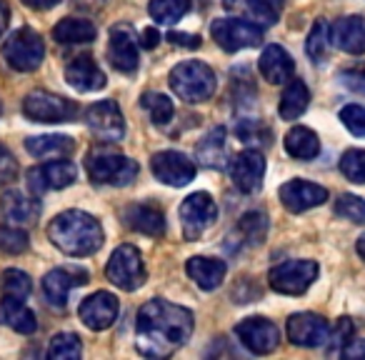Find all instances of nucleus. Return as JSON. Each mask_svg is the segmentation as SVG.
<instances>
[{
    "label": "nucleus",
    "mask_w": 365,
    "mask_h": 360,
    "mask_svg": "<svg viewBox=\"0 0 365 360\" xmlns=\"http://www.w3.org/2000/svg\"><path fill=\"white\" fill-rule=\"evenodd\" d=\"M188 11H190V0H150V6H148L150 18L160 23V26L178 23Z\"/></svg>",
    "instance_id": "72a5a7b5"
},
{
    "label": "nucleus",
    "mask_w": 365,
    "mask_h": 360,
    "mask_svg": "<svg viewBox=\"0 0 365 360\" xmlns=\"http://www.w3.org/2000/svg\"><path fill=\"white\" fill-rule=\"evenodd\" d=\"M98 31L91 21L86 18H63L56 28H53V38L61 46H78V43H91L96 41Z\"/></svg>",
    "instance_id": "7c9ffc66"
},
{
    "label": "nucleus",
    "mask_w": 365,
    "mask_h": 360,
    "mask_svg": "<svg viewBox=\"0 0 365 360\" xmlns=\"http://www.w3.org/2000/svg\"><path fill=\"white\" fill-rule=\"evenodd\" d=\"M185 273L188 278L198 285L200 290H215L223 283L225 273H228V265L218 258H203V255H195L185 263Z\"/></svg>",
    "instance_id": "393cba45"
},
{
    "label": "nucleus",
    "mask_w": 365,
    "mask_h": 360,
    "mask_svg": "<svg viewBox=\"0 0 365 360\" xmlns=\"http://www.w3.org/2000/svg\"><path fill=\"white\" fill-rule=\"evenodd\" d=\"M108 58L113 68L120 73H135L138 68V38L128 23H118L110 28V41H108Z\"/></svg>",
    "instance_id": "6ab92c4d"
},
{
    "label": "nucleus",
    "mask_w": 365,
    "mask_h": 360,
    "mask_svg": "<svg viewBox=\"0 0 365 360\" xmlns=\"http://www.w3.org/2000/svg\"><path fill=\"white\" fill-rule=\"evenodd\" d=\"M78 168L71 160H51L28 170V188L33 195H43L46 190H63L76 183Z\"/></svg>",
    "instance_id": "f8f14e48"
},
{
    "label": "nucleus",
    "mask_w": 365,
    "mask_h": 360,
    "mask_svg": "<svg viewBox=\"0 0 365 360\" xmlns=\"http://www.w3.org/2000/svg\"><path fill=\"white\" fill-rule=\"evenodd\" d=\"M170 88L185 103H205L215 93V73L200 61L178 63L170 71Z\"/></svg>",
    "instance_id": "7ed1b4c3"
},
{
    "label": "nucleus",
    "mask_w": 365,
    "mask_h": 360,
    "mask_svg": "<svg viewBox=\"0 0 365 360\" xmlns=\"http://www.w3.org/2000/svg\"><path fill=\"white\" fill-rule=\"evenodd\" d=\"M28 8H33V11H51V8H56L61 0H23Z\"/></svg>",
    "instance_id": "3c124183"
},
{
    "label": "nucleus",
    "mask_w": 365,
    "mask_h": 360,
    "mask_svg": "<svg viewBox=\"0 0 365 360\" xmlns=\"http://www.w3.org/2000/svg\"><path fill=\"white\" fill-rule=\"evenodd\" d=\"M23 113L33 123H68L78 115V106L56 93L33 91L23 101Z\"/></svg>",
    "instance_id": "6e6552de"
},
{
    "label": "nucleus",
    "mask_w": 365,
    "mask_h": 360,
    "mask_svg": "<svg viewBox=\"0 0 365 360\" xmlns=\"http://www.w3.org/2000/svg\"><path fill=\"white\" fill-rule=\"evenodd\" d=\"M288 340L300 348H318L328 340L330 328L328 320L318 313H295L288 318Z\"/></svg>",
    "instance_id": "f3484780"
},
{
    "label": "nucleus",
    "mask_w": 365,
    "mask_h": 360,
    "mask_svg": "<svg viewBox=\"0 0 365 360\" xmlns=\"http://www.w3.org/2000/svg\"><path fill=\"white\" fill-rule=\"evenodd\" d=\"M355 248H358V255H360V258L365 260V235H360V238H358V245H355Z\"/></svg>",
    "instance_id": "864d4df0"
},
{
    "label": "nucleus",
    "mask_w": 365,
    "mask_h": 360,
    "mask_svg": "<svg viewBox=\"0 0 365 360\" xmlns=\"http://www.w3.org/2000/svg\"><path fill=\"white\" fill-rule=\"evenodd\" d=\"M340 120L353 135H365V108L363 106H345L340 110Z\"/></svg>",
    "instance_id": "37998d69"
},
{
    "label": "nucleus",
    "mask_w": 365,
    "mask_h": 360,
    "mask_svg": "<svg viewBox=\"0 0 365 360\" xmlns=\"http://www.w3.org/2000/svg\"><path fill=\"white\" fill-rule=\"evenodd\" d=\"M340 81H343V86L350 88L353 93H360V96H365V66L343 71V73H340Z\"/></svg>",
    "instance_id": "a18cd8bd"
},
{
    "label": "nucleus",
    "mask_w": 365,
    "mask_h": 360,
    "mask_svg": "<svg viewBox=\"0 0 365 360\" xmlns=\"http://www.w3.org/2000/svg\"><path fill=\"white\" fill-rule=\"evenodd\" d=\"M118 310H120V303L113 293L108 290H98V293L88 295L86 300L78 308V315H81L83 325L91 330H108L118 318Z\"/></svg>",
    "instance_id": "a211bd4d"
},
{
    "label": "nucleus",
    "mask_w": 365,
    "mask_h": 360,
    "mask_svg": "<svg viewBox=\"0 0 365 360\" xmlns=\"http://www.w3.org/2000/svg\"><path fill=\"white\" fill-rule=\"evenodd\" d=\"M125 225L143 235L160 238L165 233V215L153 203H135L125 210Z\"/></svg>",
    "instance_id": "bb28decb"
},
{
    "label": "nucleus",
    "mask_w": 365,
    "mask_h": 360,
    "mask_svg": "<svg viewBox=\"0 0 365 360\" xmlns=\"http://www.w3.org/2000/svg\"><path fill=\"white\" fill-rule=\"evenodd\" d=\"M66 81L78 93H96L106 88V73L98 68V63L91 56H78L68 63Z\"/></svg>",
    "instance_id": "412c9836"
},
{
    "label": "nucleus",
    "mask_w": 365,
    "mask_h": 360,
    "mask_svg": "<svg viewBox=\"0 0 365 360\" xmlns=\"http://www.w3.org/2000/svg\"><path fill=\"white\" fill-rule=\"evenodd\" d=\"M3 58L18 73H33L46 58V43L33 28H18L3 43Z\"/></svg>",
    "instance_id": "39448f33"
},
{
    "label": "nucleus",
    "mask_w": 365,
    "mask_h": 360,
    "mask_svg": "<svg viewBox=\"0 0 365 360\" xmlns=\"http://www.w3.org/2000/svg\"><path fill=\"white\" fill-rule=\"evenodd\" d=\"M26 150L33 158H41V160H51V158H68L76 150V143L68 135H36L26 140Z\"/></svg>",
    "instance_id": "c756f323"
},
{
    "label": "nucleus",
    "mask_w": 365,
    "mask_h": 360,
    "mask_svg": "<svg viewBox=\"0 0 365 360\" xmlns=\"http://www.w3.org/2000/svg\"><path fill=\"white\" fill-rule=\"evenodd\" d=\"M343 358L348 360H365V340H350L343 345Z\"/></svg>",
    "instance_id": "09e8293b"
},
{
    "label": "nucleus",
    "mask_w": 365,
    "mask_h": 360,
    "mask_svg": "<svg viewBox=\"0 0 365 360\" xmlns=\"http://www.w3.org/2000/svg\"><path fill=\"white\" fill-rule=\"evenodd\" d=\"M235 335L240 338V343L255 355H268L278 348L280 343V333L275 328V323H270L268 318H245L235 325Z\"/></svg>",
    "instance_id": "2eb2a0df"
},
{
    "label": "nucleus",
    "mask_w": 365,
    "mask_h": 360,
    "mask_svg": "<svg viewBox=\"0 0 365 360\" xmlns=\"http://www.w3.org/2000/svg\"><path fill=\"white\" fill-rule=\"evenodd\" d=\"M8 23H11V8H8L6 0H0V38L8 31Z\"/></svg>",
    "instance_id": "603ef678"
},
{
    "label": "nucleus",
    "mask_w": 365,
    "mask_h": 360,
    "mask_svg": "<svg viewBox=\"0 0 365 360\" xmlns=\"http://www.w3.org/2000/svg\"><path fill=\"white\" fill-rule=\"evenodd\" d=\"M335 215L350 220V223H365V200L358 195H340L335 200Z\"/></svg>",
    "instance_id": "79ce46f5"
},
{
    "label": "nucleus",
    "mask_w": 365,
    "mask_h": 360,
    "mask_svg": "<svg viewBox=\"0 0 365 360\" xmlns=\"http://www.w3.org/2000/svg\"><path fill=\"white\" fill-rule=\"evenodd\" d=\"M258 68L265 81L273 83V86H280V83H288V78L293 76L295 63L288 56V51H283L280 46H268L263 51V56H260Z\"/></svg>",
    "instance_id": "cd10ccee"
},
{
    "label": "nucleus",
    "mask_w": 365,
    "mask_h": 360,
    "mask_svg": "<svg viewBox=\"0 0 365 360\" xmlns=\"http://www.w3.org/2000/svg\"><path fill=\"white\" fill-rule=\"evenodd\" d=\"M0 113H3V106H0Z\"/></svg>",
    "instance_id": "5fc2aeb1"
},
{
    "label": "nucleus",
    "mask_w": 365,
    "mask_h": 360,
    "mask_svg": "<svg viewBox=\"0 0 365 360\" xmlns=\"http://www.w3.org/2000/svg\"><path fill=\"white\" fill-rule=\"evenodd\" d=\"M18 170H21V168H18L16 155H13L6 145H0V185L13 183L18 178Z\"/></svg>",
    "instance_id": "c03bdc74"
},
{
    "label": "nucleus",
    "mask_w": 365,
    "mask_h": 360,
    "mask_svg": "<svg viewBox=\"0 0 365 360\" xmlns=\"http://www.w3.org/2000/svg\"><path fill=\"white\" fill-rule=\"evenodd\" d=\"M158 43H160V36H158L155 28H145V31L140 33V46L145 48V51H153V48H158Z\"/></svg>",
    "instance_id": "8fccbe9b"
},
{
    "label": "nucleus",
    "mask_w": 365,
    "mask_h": 360,
    "mask_svg": "<svg viewBox=\"0 0 365 360\" xmlns=\"http://www.w3.org/2000/svg\"><path fill=\"white\" fill-rule=\"evenodd\" d=\"M0 323L21 335H31L38 330L36 313L28 308L23 298H11V295H3V300H0Z\"/></svg>",
    "instance_id": "a878e982"
},
{
    "label": "nucleus",
    "mask_w": 365,
    "mask_h": 360,
    "mask_svg": "<svg viewBox=\"0 0 365 360\" xmlns=\"http://www.w3.org/2000/svg\"><path fill=\"white\" fill-rule=\"evenodd\" d=\"M0 213L13 225H31L41 215V203L21 190H6L0 198Z\"/></svg>",
    "instance_id": "5701e85b"
},
{
    "label": "nucleus",
    "mask_w": 365,
    "mask_h": 360,
    "mask_svg": "<svg viewBox=\"0 0 365 360\" xmlns=\"http://www.w3.org/2000/svg\"><path fill=\"white\" fill-rule=\"evenodd\" d=\"M223 6L258 26H273L283 13V0H223Z\"/></svg>",
    "instance_id": "b1692460"
},
{
    "label": "nucleus",
    "mask_w": 365,
    "mask_h": 360,
    "mask_svg": "<svg viewBox=\"0 0 365 360\" xmlns=\"http://www.w3.org/2000/svg\"><path fill=\"white\" fill-rule=\"evenodd\" d=\"M86 123L93 130V135L103 143H118L125 138V120L115 101L93 103L86 110Z\"/></svg>",
    "instance_id": "9b49d317"
},
{
    "label": "nucleus",
    "mask_w": 365,
    "mask_h": 360,
    "mask_svg": "<svg viewBox=\"0 0 365 360\" xmlns=\"http://www.w3.org/2000/svg\"><path fill=\"white\" fill-rule=\"evenodd\" d=\"M328 46H330V26L320 18V21H315L313 31H310L308 43H305V53H308L315 63H320L328 56Z\"/></svg>",
    "instance_id": "4c0bfd02"
},
{
    "label": "nucleus",
    "mask_w": 365,
    "mask_h": 360,
    "mask_svg": "<svg viewBox=\"0 0 365 360\" xmlns=\"http://www.w3.org/2000/svg\"><path fill=\"white\" fill-rule=\"evenodd\" d=\"M215 218H218V205L203 190H198V193L188 195V198L182 200L180 220L185 240H200V235L215 223Z\"/></svg>",
    "instance_id": "9d476101"
},
{
    "label": "nucleus",
    "mask_w": 365,
    "mask_h": 360,
    "mask_svg": "<svg viewBox=\"0 0 365 360\" xmlns=\"http://www.w3.org/2000/svg\"><path fill=\"white\" fill-rule=\"evenodd\" d=\"M340 170L350 183H365V150L363 148H350L340 158Z\"/></svg>",
    "instance_id": "58836bf2"
},
{
    "label": "nucleus",
    "mask_w": 365,
    "mask_h": 360,
    "mask_svg": "<svg viewBox=\"0 0 365 360\" xmlns=\"http://www.w3.org/2000/svg\"><path fill=\"white\" fill-rule=\"evenodd\" d=\"M193 333V313L168 300H148L138 310L135 340L138 350L150 358H165L188 343Z\"/></svg>",
    "instance_id": "f257e3e1"
},
{
    "label": "nucleus",
    "mask_w": 365,
    "mask_h": 360,
    "mask_svg": "<svg viewBox=\"0 0 365 360\" xmlns=\"http://www.w3.org/2000/svg\"><path fill=\"white\" fill-rule=\"evenodd\" d=\"M150 170L160 183L173 185V188H182V185H188L195 178V163L185 153L160 150L153 155Z\"/></svg>",
    "instance_id": "ddd939ff"
},
{
    "label": "nucleus",
    "mask_w": 365,
    "mask_h": 360,
    "mask_svg": "<svg viewBox=\"0 0 365 360\" xmlns=\"http://www.w3.org/2000/svg\"><path fill=\"white\" fill-rule=\"evenodd\" d=\"M83 345L76 333H58L53 335L51 345H48V358L53 360H76L81 358Z\"/></svg>",
    "instance_id": "f704fd0d"
},
{
    "label": "nucleus",
    "mask_w": 365,
    "mask_h": 360,
    "mask_svg": "<svg viewBox=\"0 0 365 360\" xmlns=\"http://www.w3.org/2000/svg\"><path fill=\"white\" fill-rule=\"evenodd\" d=\"M88 283V270L78 268V265H63V268H56L43 278V293H46L48 303L53 308L63 310L68 303V295H71L73 288Z\"/></svg>",
    "instance_id": "dca6fc26"
},
{
    "label": "nucleus",
    "mask_w": 365,
    "mask_h": 360,
    "mask_svg": "<svg viewBox=\"0 0 365 360\" xmlns=\"http://www.w3.org/2000/svg\"><path fill=\"white\" fill-rule=\"evenodd\" d=\"M330 41L338 51L350 53V56H363L365 53V21L360 16L340 18L330 28Z\"/></svg>",
    "instance_id": "4be33fe9"
},
{
    "label": "nucleus",
    "mask_w": 365,
    "mask_h": 360,
    "mask_svg": "<svg viewBox=\"0 0 365 360\" xmlns=\"http://www.w3.org/2000/svg\"><path fill=\"white\" fill-rule=\"evenodd\" d=\"M285 153L295 160H313L320 153V140L315 135V130L303 125H295L285 135Z\"/></svg>",
    "instance_id": "2f4dec72"
},
{
    "label": "nucleus",
    "mask_w": 365,
    "mask_h": 360,
    "mask_svg": "<svg viewBox=\"0 0 365 360\" xmlns=\"http://www.w3.org/2000/svg\"><path fill=\"white\" fill-rule=\"evenodd\" d=\"M195 158L203 163L205 168H228V143H225V128H215L210 130L203 140L195 148Z\"/></svg>",
    "instance_id": "c85d7f7f"
},
{
    "label": "nucleus",
    "mask_w": 365,
    "mask_h": 360,
    "mask_svg": "<svg viewBox=\"0 0 365 360\" xmlns=\"http://www.w3.org/2000/svg\"><path fill=\"white\" fill-rule=\"evenodd\" d=\"M228 173L233 185L240 193H255L263 185V175H265V158L260 150H248L238 153L233 160L228 163Z\"/></svg>",
    "instance_id": "4468645a"
},
{
    "label": "nucleus",
    "mask_w": 365,
    "mask_h": 360,
    "mask_svg": "<svg viewBox=\"0 0 365 360\" xmlns=\"http://www.w3.org/2000/svg\"><path fill=\"white\" fill-rule=\"evenodd\" d=\"M240 233H243L245 243H263L265 233H268V218H265L260 210H253V213H245L240 218Z\"/></svg>",
    "instance_id": "ea45409f"
},
{
    "label": "nucleus",
    "mask_w": 365,
    "mask_h": 360,
    "mask_svg": "<svg viewBox=\"0 0 365 360\" xmlns=\"http://www.w3.org/2000/svg\"><path fill=\"white\" fill-rule=\"evenodd\" d=\"M318 278V263L315 260H288L275 265L268 273V285L275 293L283 295H303Z\"/></svg>",
    "instance_id": "1a4fd4ad"
},
{
    "label": "nucleus",
    "mask_w": 365,
    "mask_h": 360,
    "mask_svg": "<svg viewBox=\"0 0 365 360\" xmlns=\"http://www.w3.org/2000/svg\"><path fill=\"white\" fill-rule=\"evenodd\" d=\"M31 240H28V233L21 228V225H3L0 228V248L11 255H21L28 250Z\"/></svg>",
    "instance_id": "a19ab883"
},
{
    "label": "nucleus",
    "mask_w": 365,
    "mask_h": 360,
    "mask_svg": "<svg viewBox=\"0 0 365 360\" xmlns=\"http://www.w3.org/2000/svg\"><path fill=\"white\" fill-rule=\"evenodd\" d=\"M48 238L58 250L73 258H86L101 250L103 228L86 210H66L48 225Z\"/></svg>",
    "instance_id": "f03ea898"
},
{
    "label": "nucleus",
    "mask_w": 365,
    "mask_h": 360,
    "mask_svg": "<svg viewBox=\"0 0 365 360\" xmlns=\"http://www.w3.org/2000/svg\"><path fill=\"white\" fill-rule=\"evenodd\" d=\"M168 41L178 48H190V51L200 48V36H195V33H168Z\"/></svg>",
    "instance_id": "de8ad7c7"
},
{
    "label": "nucleus",
    "mask_w": 365,
    "mask_h": 360,
    "mask_svg": "<svg viewBox=\"0 0 365 360\" xmlns=\"http://www.w3.org/2000/svg\"><path fill=\"white\" fill-rule=\"evenodd\" d=\"M280 203L290 210V213H305L310 208H318L328 200V190L318 183H308V180H288L285 185H280L278 190Z\"/></svg>",
    "instance_id": "aec40b11"
},
{
    "label": "nucleus",
    "mask_w": 365,
    "mask_h": 360,
    "mask_svg": "<svg viewBox=\"0 0 365 360\" xmlns=\"http://www.w3.org/2000/svg\"><path fill=\"white\" fill-rule=\"evenodd\" d=\"M0 290H3V295L26 300L28 295H31V290H33L31 275L23 273V270H18V268L3 270V275H0Z\"/></svg>",
    "instance_id": "c9c22d12"
},
{
    "label": "nucleus",
    "mask_w": 365,
    "mask_h": 360,
    "mask_svg": "<svg viewBox=\"0 0 365 360\" xmlns=\"http://www.w3.org/2000/svg\"><path fill=\"white\" fill-rule=\"evenodd\" d=\"M350 335H353V323H350L348 318H340L338 325H335V330H330L328 340H330V348H340V345H345L350 340Z\"/></svg>",
    "instance_id": "49530a36"
},
{
    "label": "nucleus",
    "mask_w": 365,
    "mask_h": 360,
    "mask_svg": "<svg viewBox=\"0 0 365 360\" xmlns=\"http://www.w3.org/2000/svg\"><path fill=\"white\" fill-rule=\"evenodd\" d=\"M106 275L115 288L120 290H138L145 283V263L135 245H118L113 250L110 260L106 265Z\"/></svg>",
    "instance_id": "423d86ee"
},
{
    "label": "nucleus",
    "mask_w": 365,
    "mask_h": 360,
    "mask_svg": "<svg viewBox=\"0 0 365 360\" xmlns=\"http://www.w3.org/2000/svg\"><path fill=\"white\" fill-rule=\"evenodd\" d=\"M86 170L93 183L101 185H128L138 178V163L120 153L106 150V148H93L86 155Z\"/></svg>",
    "instance_id": "20e7f679"
},
{
    "label": "nucleus",
    "mask_w": 365,
    "mask_h": 360,
    "mask_svg": "<svg viewBox=\"0 0 365 360\" xmlns=\"http://www.w3.org/2000/svg\"><path fill=\"white\" fill-rule=\"evenodd\" d=\"M210 36L223 51L235 53L243 48H255L263 43V26L245 18H218L210 26Z\"/></svg>",
    "instance_id": "0eeeda50"
},
{
    "label": "nucleus",
    "mask_w": 365,
    "mask_h": 360,
    "mask_svg": "<svg viewBox=\"0 0 365 360\" xmlns=\"http://www.w3.org/2000/svg\"><path fill=\"white\" fill-rule=\"evenodd\" d=\"M308 103H310V91L303 81H290L288 88L283 91L280 96V118L283 120H298L305 110H308Z\"/></svg>",
    "instance_id": "473e14b6"
},
{
    "label": "nucleus",
    "mask_w": 365,
    "mask_h": 360,
    "mask_svg": "<svg viewBox=\"0 0 365 360\" xmlns=\"http://www.w3.org/2000/svg\"><path fill=\"white\" fill-rule=\"evenodd\" d=\"M140 106L148 110V115H150V120L155 123V125H165V123H170L173 118V101L168 96H163V93H143L140 98Z\"/></svg>",
    "instance_id": "e433bc0d"
}]
</instances>
